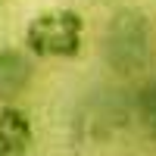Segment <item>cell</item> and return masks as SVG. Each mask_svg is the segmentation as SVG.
Masks as SVG:
<instances>
[{
    "label": "cell",
    "mask_w": 156,
    "mask_h": 156,
    "mask_svg": "<svg viewBox=\"0 0 156 156\" xmlns=\"http://www.w3.org/2000/svg\"><path fill=\"white\" fill-rule=\"evenodd\" d=\"M134 115L144 125V131L150 140H156V78L144 81L134 90Z\"/></svg>",
    "instance_id": "obj_5"
},
{
    "label": "cell",
    "mask_w": 156,
    "mask_h": 156,
    "mask_svg": "<svg viewBox=\"0 0 156 156\" xmlns=\"http://www.w3.org/2000/svg\"><path fill=\"white\" fill-rule=\"evenodd\" d=\"M25 50L34 59H75L84 50V16L69 6L34 12L25 25Z\"/></svg>",
    "instance_id": "obj_1"
},
{
    "label": "cell",
    "mask_w": 156,
    "mask_h": 156,
    "mask_svg": "<svg viewBox=\"0 0 156 156\" xmlns=\"http://www.w3.org/2000/svg\"><path fill=\"white\" fill-rule=\"evenodd\" d=\"M31 53H22L16 47H0V94H19L31 84Z\"/></svg>",
    "instance_id": "obj_4"
},
{
    "label": "cell",
    "mask_w": 156,
    "mask_h": 156,
    "mask_svg": "<svg viewBox=\"0 0 156 156\" xmlns=\"http://www.w3.org/2000/svg\"><path fill=\"white\" fill-rule=\"evenodd\" d=\"M34 128L28 112L19 106H3L0 109V156H25L31 150Z\"/></svg>",
    "instance_id": "obj_3"
},
{
    "label": "cell",
    "mask_w": 156,
    "mask_h": 156,
    "mask_svg": "<svg viewBox=\"0 0 156 156\" xmlns=\"http://www.w3.org/2000/svg\"><path fill=\"white\" fill-rule=\"evenodd\" d=\"M150 44H153V31H150L147 12L137 6H122L106 22L103 59L112 72H122V75L137 72L150 56Z\"/></svg>",
    "instance_id": "obj_2"
}]
</instances>
